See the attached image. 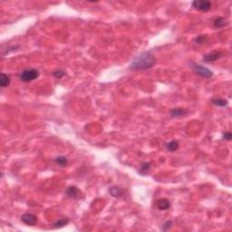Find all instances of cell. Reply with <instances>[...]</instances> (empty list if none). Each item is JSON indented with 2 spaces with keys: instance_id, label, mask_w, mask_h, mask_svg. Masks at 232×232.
I'll use <instances>...</instances> for the list:
<instances>
[{
  "instance_id": "21",
  "label": "cell",
  "mask_w": 232,
  "mask_h": 232,
  "mask_svg": "<svg viewBox=\"0 0 232 232\" xmlns=\"http://www.w3.org/2000/svg\"><path fill=\"white\" fill-rule=\"evenodd\" d=\"M232 138V134L230 132H225L223 134V139L227 140V141H230Z\"/></svg>"
},
{
  "instance_id": "19",
  "label": "cell",
  "mask_w": 232,
  "mask_h": 232,
  "mask_svg": "<svg viewBox=\"0 0 232 232\" xmlns=\"http://www.w3.org/2000/svg\"><path fill=\"white\" fill-rule=\"evenodd\" d=\"M53 75V76H54L55 78H58V79H60V78L64 77V76L65 75V73H64V71L58 70V71H54Z\"/></svg>"
},
{
  "instance_id": "8",
  "label": "cell",
  "mask_w": 232,
  "mask_h": 232,
  "mask_svg": "<svg viewBox=\"0 0 232 232\" xmlns=\"http://www.w3.org/2000/svg\"><path fill=\"white\" fill-rule=\"evenodd\" d=\"M81 194L79 189L75 186H71L69 187L67 190H66V195L69 197V198H72V199H76L79 197V195Z\"/></svg>"
},
{
  "instance_id": "9",
  "label": "cell",
  "mask_w": 232,
  "mask_h": 232,
  "mask_svg": "<svg viewBox=\"0 0 232 232\" xmlns=\"http://www.w3.org/2000/svg\"><path fill=\"white\" fill-rule=\"evenodd\" d=\"M188 113V111L184 108H174L170 112V114L172 117H182Z\"/></svg>"
},
{
  "instance_id": "6",
  "label": "cell",
  "mask_w": 232,
  "mask_h": 232,
  "mask_svg": "<svg viewBox=\"0 0 232 232\" xmlns=\"http://www.w3.org/2000/svg\"><path fill=\"white\" fill-rule=\"evenodd\" d=\"M21 220L29 226H34L37 222V218L34 214L31 213H25L21 216Z\"/></svg>"
},
{
  "instance_id": "12",
  "label": "cell",
  "mask_w": 232,
  "mask_h": 232,
  "mask_svg": "<svg viewBox=\"0 0 232 232\" xmlns=\"http://www.w3.org/2000/svg\"><path fill=\"white\" fill-rule=\"evenodd\" d=\"M213 25L217 28H221L227 25V20L224 17H218L213 21Z\"/></svg>"
},
{
  "instance_id": "13",
  "label": "cell",
  "mask_w": 232,
  "mask_h": 232,
  "mask_svg": "<svg viewBox=\"0 0 232 232\" xmlns=\"http://www.w3.org/2000/svg\"><path fill=\"white\" fill-rule=\"evenodd\" d=\"M212 103L217 105V106H219V107H225L228 105V101L226 99H222V98H217V99H212Z\"/></svg>"
},
{
  "instance_id": "1",
  "label": "cell",
  "mask_w": 232,
  "mask_h": 232,
  "mask_svg": "<svg viewBox=\"0 0 232 232\" xmlns=\"http://www.w3.org/2000/svg\"><path fill=\"white\" fill-rule=\"evenodd\" d=\"M156 58L151 52H143L139 54L130 64V69L132 71H144L154 66Z\"/></svg>"
},
{
  "instance_id": "2",
  "label": "cell",
  "mask_w": 232,
  "mask_h": 232,
  "mask_svg": "<svg viewBox=\"0 0 232 232\" xmlns=\"http://www.w3.org/2000/svg\"><path fill=\"white\" fill-rule=\"evenodd\" d=\"M190 67L193 70V72L195 74H197L198 75L201 76L203 78H210L213 75V73L211 70H209L208 68H207L205 66H202L199 64L196 63H190Z\"/></svg>"
},
{
  "instance_id": "18",
  "label": "cell",
  "mask_w": 232,
  "mask_h": 232,
  "mask_svg": "<svg viewBox=\"0 0 232 232\" xmlns=\"http://www.w3.org/2000/svg\"><path fill=\"white\" fill-rule=\"evenodd\" d=\"M172 224H173V222L172 221H167V222H165L163 225H162V230L163 231H167V230H169L171 227H172Z\"/></svg>"
},
{
  "instance_id": "20",
  "label": "cell",
  "mask_w": 232,
  "mask_h": 232,
  "mask_svg": "<svg viewBox=\"0 0 232 232\" xmlns=\"http://www.w3.org/2000/svg\"><path fill=\"white\" fill-rule=\"evenodd\" d=\"M206 38V35H199V36L195 39V42H196L197 44H199V45H201V44H203V43L205 42Z\"/></svg>"
},
{
  "instance_id": "10",
  "label": "cell",
  "mask_w": 232,
  "mask_h": 232,
  "mask_svg": "<svg viewBox=\"0 0 232 232\" xmlns=\"http://www.w3.org/2000/svg\"><path fill=\"white\" fill-rule=\"evenodd\" d=\"M10 84V77L6 74H1L0 75V86L5 88Z\"/></svg>"
},
{
  "instance_id": "14",
  "label": "cell",
  "mask_w": 232,
  "mask_h": 232,
  "mask_svg": "<svg viewBox=\"0 0 232 232\" xmlns=\"http://www.w3.org/2000/svg\"><path fill=\"white\" fill-rule=\"evenodd\" d=\"M166 147H167V149H168L169 151H171V152H175V151H177L178 148H179V142H178L177 141H171V142H170L166 145Z\"/></svg>"
},
{
  "instance_id": "16",
  "label": "cell",
  "mask_w": 232,
  "mask_h": 232,
  "mask_svg": "<svg viewBox=\"0 0 232 232\" xmlns=\"http://www.w3.org/2000/svg\"><path fill=\"white\" fill-rule=\"evenodd\" d=\"M109 191L112 197H119L122 194V191L118 187H112V188H110Z\"/></svg>"
},
{
  "instance_id": "15",
  "label": "cell",
  "mask_w": 232,
  "mask_h": 232,
  "mask_svg": "<svg viewBox=\"0 0 232 232\" xmlns=\"http://www.w3.org/2000/svg\"><path fill=\"white\" fill-rule=\"evenodd\" d=\"M54 161H55L58 165H60V166H63V167H64V166H65V165L67 164L68 160H67V158H65L64 156H59V157L55 158Z\"/></svg>"
},
{
  "instance_id": "4",
  "label": "cell",
  "mask_w": 232,
  "mask_h": 232,
  "mask_svg": "<svg viewBox=\"0 0 232 232\" xmlns=\"http://www.w3.org/2000/svg\"><path fill=\"white\" fill-rule=\"evenodd\" d=\"M191 5H192V7H194L195 9L200 10V11H204V12L210 10L211 6H212L209 1H198V0L193 1Z\"/></svg>"
},
{
  "instance_id": "17",
  "label": "cell",
  "mask_w": 232,
  "mask_h": 232,
  "mask_svg": "<svg viewBox=\"0 0 232 232\" xmlns=\"http://www.w3.org/2000/svg\"><path fill=\"white\" fill-rule=\"evenodd\" d=\"M150 168H151V164L149 163V162H144V163H142V166H141V172L142 173H146L149 170H150Z\"/></svg>"
},
{
  "instance_id": "3",
  "label": "cell",
  "mask_w": 232,
  "mask_h": 232,
  "mask_svg": "<svg viewBox=\"0 0 232 232\" xmlns=\"http://www.w3.org/2000/svg\"><path fill=\"white\" fill-rule=\"evenodd\" d=\"M38 77H39V72H38V70L34 69V68L26 69L23 72H21L20 75H19V79L22 82H25V83L32 82V81L37 79Z\"/></svg>"
},
{
  "instance_id": "7",
  "label": "cell",
  "mask_w": 232,
  "mask_h": 232,
  "mask_svg": "<svg viewBox=\"0 0 232 232\" xmlns=\"http://www.w3.org/2000/svg\"><path fill=\"white\" fill-rule=\"evenodd\" d=\"M156 206L160 210H166L171 208V202L167 199H160L156 201Z\"/></svg>"
},
{
  "instance_id": "11",
  "label": "cell",
  "mask_w": 232,
  "mask_h": 232,
  "mask_svg": "<svg viewBox=\"0 0 232 232\" xmlns=\"http://www.w3.org/2000/svg\"><path fill=\"white\" fill-rule=\"evenodd\" d=\"M69 223V219H66V218H62V219H59L57 221H55L53 223V228L54 229H60V228H63L64 227L65 225H67Z\"/></svg>"
},
{
  "instance_id": "5",
  "label": "cell",
  "mask_w": 232,
  "mask_h": 232,
  "mask_svg": "<svg viewBox=\"0 0 232 232\" xmlns=\"http://www.w3.org/2000/svg\"><path fill=\"white\" fill-rule=\"evenodd\" d=\"M222 52L220 51H214L209 53H207L203 56V61L206 63H212L217 61L218 59H219L222 56Z\"/></svg>"
}]
</instances>
